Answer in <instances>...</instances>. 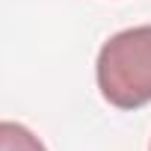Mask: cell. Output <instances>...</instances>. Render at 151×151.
I'll return each instance as SVG.
<instances>
[{
	"label": "cell",
	"mask_w": 151,
	"mask_h": 151,
	"mask_svg": "<svg viewBox=\"0 0 151 151\" xmlns=\"http://www.w3.org/2000/svg\"><path fill=\"white\" fill-rule=\"evenodd\" d=\"M0 151H47L45 142L18 122H0Z\"/></svg>",
	"instance_id": "cell-2"
},
{
	"label": "cell",
	"mask_w": 151,
	"mask_h": 151,
	"mask_svg": "<svg viewBox=\"0 0 151 151\" xmlns=\"http://www.w3.org/2000/svg\"><path fill=\"white\" fill-rule=\"evenodd\" d=\"M148 151H151V148H148Z\"/></svg>",
	"instance_id": "cell-3"
},
{
	"label": "cell",
	"mask_w": 151,
	"mask_h": 151,
	"mask_svg": "<svg viewBox=\"0 0 151 151\" xmlns=\"http://www.w3.org/2000/svg\"><path fill=\"white\" fill-rule=\"evenodd\" d=\"M98 89L119 110H139L151 101V24L130 27L104 42L95 62Z\"/></svg>",
	"instance_id": "cell-1"
}]
</instances>
